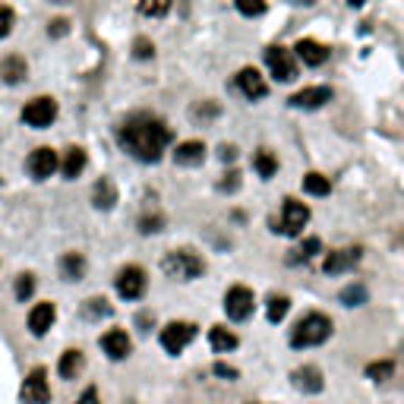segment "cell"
Listing matches in <instances>:
<instances>
[{
	"instance_id": "obj_33",
	"label": "cell",
	"mask_w": 404,
	"mask_h": 404,
	"mask_svg": "<svg viewBox=\"0 0 404 404\" xmlns=\"http://www.w3.org/2000/svg\"><path fill=\"white\" fill-rule=\"evenodd\" d=\"M13 25H16V13H13L6 4H0V38L10 35Z\"/></svg>"
},
{
	"instance_id": "obj_20",
	"label": "cell",
	"mask_w": 404,
	"mask_h": 404,
	"mask_svg": "<svg viewBox=\"0 0 404 404\" xmlns=\"http://www.w3.org/2000/svg\"><path fill=\"white\" fill-rule=\"evenodd\" d=\"M294 386L300 388V392H307V395H316V392H322V373L316 367H300V369H294Z\"/></svg>"
},
{
	"instance_id": "obj_15",
	"label": "cell",
	"mask_w": 404,
	"mask_h": 404,
	"mask_svg": "<svg viewBox=\"0 0 404 404\" xmlns=\"http://www.w3.org/2000/svg\"><path fill=\"white\" fill-rule=\"evenodd\" d=\"M326 101H332V89H328V85H309V89H300L291 95V105L303 107V111H316V107H322Z\"/></svg>"
},
{
	"instance_id": "obj_5",
	"label": "cell",
	"mask_w": 404,
	"mask_h": 404,
	"mask_svg": "<svg viewBox=\"0 0 404 404\" xmlns=\"http://www.w3.org/2000/svg\"><path fill=\"white\" fill-rule=\"evenodd\" d=\"M54 120H57V101L48 98V95L32 98L29 105L23 107V124L35 126V130H44V126H51Z\"/></svg>"
},
{
	"instance_id": "obj_41",
	"label": "cell",
	"mask_w": 404,
	"mask_h": 404,
	"mask_svg": "<svg viewBox=\"0 0 404 404\" xmlns=\"http://www.w3.org/2000/svg\"><path fill=\"white\" fill-rule=\"evenodd\" d=\"M240 174L237 171H231V174H227V180H221V184H218V190H237V186H240Z\"/></svg>"
},
{
	"instance_id": "obj_13",
	"label": "cell",
	"mask_w": 404,
	"mask_h": 404,
	"mask_svg": "<svg viewBox=\"0 0 404 404\" xmlns=\"http://www.w3.org/2000/svg\"><path fill=\"white\" fill-rule=\"evenodd\" d=\"M237 89L244 92L250 101H259V98H266L268 95V85H266V79H262V73L259 70H253V66H244V70L237 73Z\"/></svg>"
},
{
	"instance_id": "obj_34",
	"label": "cell",
	"mask_w": 404,
	"mask_h": 404,
	"mask_svg": "<svg viewBox=\"0 0 404 404\" xmlns=\"http://www.w3.org/2000/svg\"><path fill=\"white\" fill-rule=\"evenodd\" d=\"M35 294V278L32 275H19L16 281V300H29Z\"/></svg>"
},
{
	"instance_id": "obj_19",
	"label": "cell",
	"mask_w": 404,
	"mask_h": 404,
	"mask_svg": "<svg viewBox=\"0 0 404 404\" xmlns=\"http://www.w3.org/2000/svg\"><path fill=\"white\" fill-rule=\"evenodd\" d=\"M85 165H89L85 152L79 149V145H73V149H66V152H64V158H60V174H64L66 180H76L79 174L85 171Z\"/></svg>"
},
{
	"instance_id": "obj_18",
	"label": "cell",
	"mask_w": 404,
	"mask_h": 404,
	"mask_svg": "<svg viewBox=\"0 0 404 404\" xmlns=\"http://www.w3.org/2000/svg\"><path fill=\"white\" fill-rule=\"evenodd\" d=\"M174 161H177L180 167H196L206 161V145H202L199 139H186V143H180L177 149H174Z\"/></svg>"
},
{
	"instance_id": "obj_4",
	"label": "cell",
	"mask_w": 404,
	"mask_h": 404,
	"mask_svg": "<svg viewBox=\"0 0 404 404\" xmlns=\"http://www.w3.org/2000/svg\"><path fill=\"white\" fill-rule=\"evenodd\" d=\"M307 221H309V208L303 206L300 199H285V206H281V218L275 221V231L287 234V237H297L303 227H307Z\"/></svg>"
},
{
	"instance_id": "obj_32",
	"label": "cell",
	"mask_w": 404,
	"mask_h": 404,
	"mask_svg": "<svg viewBox=\"0 0 404 404\" xmlns=\"http://www.w3.org/2000/svg\"><path fill=\"white\" fill-rule=\"evenodd\" d=\"M234 6H237L244 16H262V13H266V0H234Z\"/></svg>"
},
{
	"instance_id": "obj_6",
	"label": "cell",
	"mask_w": 404,
	"mask_h": 404,
	"mask_svg": "<svg viewBox=\"0 0 404 404\" xmlns=\"http://www.w3.org/2000/svg\"><path fill=\"white\" fill-rule=\"evenodd\" d=\"M266 64L278 83H294V79H297V60H294V54L287 48H281V44L266 48Z\"/></svg>"
},
{
	"instance_id": "obj_21",
	"label": "cell",
	"mask_w": 404,
	"mask_h": 404,
	"mask_svg": "<svg viewBox=\"0 0 404 404\" xmlns=\"http://www.w3.org/2000/svg\"><path fill=\"white\" fill-rule=\"evenodd\" d=\"M25 73H29V66H25V60L19 57V54H10V57L0 60V76H4V83H10V85L23 83Z\"/></svg>"
},
{
	"instance_id": "obj_24",
	"label": "cell",
	"mask_w": 404,
	"mask_h": 404,
	"mask_svg": "<svg viewBox=\"0 0 404 404\" xmlns=\"http://www.w3.org/2000/svg\"><path fill=\"white\" fill-rule=\"evenodd\" d=\"M60 275H64L66 281H79L85 275V259L79 253H66L64 259H60Z\"/></svg>"
},
{
	"instance_id": "obj_16",
	"label": "cell",
	"mask_w": 404,
	"mask_h": 404,
	"mask_svg": "<svg viewBox=\"0 0 404 404\" xmlns=\"http://www.w3.org/2000/svg\"><path fill=\"white\" fill-rule=\"evenodd\" d=\"M54 319H57L54 303H35L32 313H29V332L35 335V338H42V335H48V328L54 326Z\"/></svg>"
},
{
	"instance_id": "obj_35",
	"label": "cell",
	"mask_w": 404,
	"mask_h": 404,
	"mask_svg": "<svg viewBox=\"0 0 404 404\" xmlns=\"http://www.w3.org/2000/svg\"><path fill=\"white\" fill-rule=\"evenodd\" d=\"M111 313V307H107V300L105 297H92V300H85V316L89 319H95V316H107Z\"/></svg>"
},
{
	"instance_id": "obj_1",
	"label": "cell",
	"mask_w": 404,
	"mask_h": 404,
	"mask_svg": "<svg viewBox=\"0 0 404 404\" xmlns=\"http://www.w3.org/2000/svg\"><path fill=\"white\" fill-rule=\"evenodd\" d=\"M171 130L161 117L155 114H133L126 117V124L120 126V145L139 161H158L161 152L171 145Z\"/></svg>"
},
{
	"instance_id": "obj_8",
	"label": "cell",
	"mask_w": 404,
	"mask_h": 404,
	"mask_svg": "<svg viewBox=\"0 0 404 404\" xmlns=\"http://www.w3.org/2000/svg\"><path fill=\"white\" fill-rule=\"evenodd\" d=\"M193 338H196V326L193 322H167L161 328V347L167 354H180Z\"/></svg>"
},
{
	"instance_id": "obj_44",
	"label": "cell",
	"mask_w": 404,
	"mask_h": 404,
	"mask_svg": "<svg viewBox=\"0 0 404 404\" xmlns=\"http://www.w3.org/2000/svg\"><path fill=\"white\" fill-rule=\"evenodd\" d=\"M297 4H303V6H309V4H316V0H297Z\"/></svg>"
},
{
	"instance_id": "obj_42",
	"label": "cell",
	"mask_w": 404,
	"mask_h": 404,
	"mask_svg": "<svg viewBox=\"0 0 404 404\" xmlns=\"http://www.w3.org/2000/svg\"><path fill=\"white\" fill-rule=\"evenodd\" d=\"M76 404H101V401H98V392H95V388H85L83 398H79Z\"/></svg>"
},
{
	"instance_id": "obj_27",
	"label": "cell",
	"mask_w": 404,
	"mask_h": 404,
	"mask_svg": "<svg viewBox=\"0 0 404 404\" xmlns=\"http://www.w3.org/2000/svg\"><path fill=\"white\" fill-rule=\"evenodd\" d=\"M303 190H307L309 196H328V193H332V184H328V177L309 171L307 177H303Z\"/></svg>"
},
{
	"instance_id": "obj_38",
	"label": "cell",
	"mask_w": 404,
	"mask_h": 404,
	"mask_svg": "<svg viewBox=\"0 0 404 404\" xmlns=\"http://www.w3.org/2000/svg\"><path fill=\"white\" fill-rule=\"evenodd\" d=\"M322 250V244H319V237H309V240H303V246L297 250V256L294 259H313L316 253Z\"/></svg>"
},
{
	"instance_id": "obj_9",
	"label": "cell",
	"mask_w": 404,
	"mask_h": 404,
	"mask_svg": "<svg viewBox=\"0 0 404 404\" xmlns=\"http://www.w3.org/2000/svg\"><path fill=\"white\" fill-rule=\"evenodd\" d=\"M114 285H117V294L124 300H139L145 294V272L139 266H126L117 272V278H114Z\"/></svg>"
},
{
	"instance_id": "obj_12",
	"label": "cell",
	"mask_w": 404,
	"mask_h": 404,
	"mask_svg": "<svg viewBox=\"0 0 404 404\" xmlns=\"http://www.w3.org/2000/svg\"><path fill=\"white\" fill-rule=\"evenodd\" d=\"M360 262V250L357 246H347V250H332L322 262V272L326 275H345Z\"/></svg>"
},
{
	"instance_id": "obj_40",
	"label": "cell",
	"mask_w": 404,
	"mask_h": 404,
	"mask_svg": "<svg viewBox=\"0 0 404 404\" xmlns=\"http://www.w3.org/2000/svg\"><path fill=\"white\" fill-rule=\"evenodd\" d=\"M215 373H218V376H225V379L227 382H234V379H237V369H234V367H227V363H215Z\"/></svg>"
},
{
	"instance_id": "obj_10",
	"label": "cell",
	"mask_w": 404,
	"mask_h": 404,
	"mask_svg": "<svg viewBox=\"0 0 404 404\" xmlns=\"http://www.w3.org/2000/svg\"><path fill=\"white\" fill-rule=\"evenodd\" d=\"M19 398H23V404H48V401H51L48 373H44L42 367H38V369H32V373L25 376L23 388H19Z\"/></svg>"
},
{
	"instance_id": "obj_3",
	"label": "cell",
	"mask_w": 404,
	"mask_h": 404,
	"mask_svg": "<svg viewBox=\"0 0 404 404\" xmlns=\"http://www.w3.org/2000/svg\"><path fill=\"white\" fill-rule=\"evenodd\" d=\"M161 268H165V275L167 278H177V281H193V278H199L202 275V259L196 253H190V250H171L161 259Z\"/></svg>"
},
{
	"instance_id": "obj_46",
	"label": "cell",
	"mask_w": 404,
	"mask_h": 404,
	"mask_svg": "<svg viewBox=\"0 0 404 404\" xmlns=\"http://www.w3.org/2000/svg\"><path fill=\"white\" fill-rule=\"evenodd\" d=\"M54 4H66V0H54Z\"/></svg>"
},
{
	"instance_id": "obj_14",
	"label": "cell",
	"mask_w": 404,
	"mask_h": 404,
	"mask_svg": "<svg viewBox=\"0 0 404 404\" xmlns=\"http://www.w3.org/2000/svg\"><path fill=\"white\" fill-rule=\"evenodd\" d=\"M101 347H105V354L111 357V360H124V357H130V351H133V341L124 328H111V332L101 335Z\"/></svg>"
},
{
	"instance_id": "obj_30",
	"label": "cell",
	"mask_w": 404,
	"mask_h": 404,
	"mask_svg": "<svg viewBox=\"0 0 404 404\" xmlns=\"http://www.w3.org/2000/svg\"><path fill=\"white\" fill-rule=\"evenodd\" d=\"M392 373H395V363H392V360L369 363V367H367V376H369V379H376V382H382V379H392Z\"/></svg>"
},
{
	"instance_id": "obj_28",
	"label": "cell",
	"mask_w": 404,
	"mask_h": 404,
	"mask_svg": "<svg viewBox=\"0 0 404 404\" xmlns=\"http://www.w3.org/2000/svg\"><path fill=\"white\" fill-rule=\"evenodd\" d=\"M171 4L174 0H139V13H143V16H152V19H161V16H167Z\"/></svg>"
},
{
	"instance_id": "obj_11",
	"label": "cell",
	"mask_w": 404,
	"mask_h": 404,
	"mask_svg": "<svg viewBox=\"0 0 404 404\" xmlns=\"http://www.w3.org/2000/svg\"><path fill=\"white\" fill-rule=\"evenodd\" d=\"M25 167H29V174H32L35 180H48L51 174L60 167V158H57V152H54L51 145H38V149L29 155Z\"/></svg>"
},
{
	"instance_id": "obj_22",
	"label": "cell",
	"mask_w": 404,
	"mask_h": 404,
	"mask_svg": "<svg viewBox=\"0 0 404 404\" xmlns=\"http://www.w3.org/2000/svg\"><path fill=\"white\" fill-rule=\"evenodd\" d=\"M114 202H117V186H114L111 177H101L95 184V190H92V206L95 208H114Z\"/></svg>"
},
{
	"instance_id": "obj_45",
	"label": "cell",
	"mask_w": 404,
	"mask_h": 404,
	"mask_svg": "<svg viewBox=\"0 0 404 404\" xmlns=\"http://www.w3.org/2000/svg\"><path fill=\"white\" fill-rule=\"evenodd\" d=\"M363 4V0H351V6H360Z\"/></svg>"
},
{
	"instance_id": "obj_43",
	"label": "cell",
	"mask_w": 404,
	"mask_h": 404,
	"mask_svg": "<svg viewBox=\"0 0 404 404\" xmlns=\"http://www.w3.org/2000/svg\"><path fill=\"white\" fill-rule=\"evenodd\" d=\"M234 155H237L234 145H221V161H234Z\"/></svg>"
},
{
	"instance_id": "obj_29",
	"label": "cell",
	"mask_w": 404,
	"mask_h": 404,
	"mask_svg": "<svg viewBox=\"0 0 404 404\" xmlns=\"http://www.w3.org/2000/svg\"><path fill=\"white\" fill-rule=\"evenodd\" d=\"M341 303H345V307H360V303H367V287L347 285L345 291H341Z\"/></svg>"
},
{
	"instance_id": "obj_36",
	"label": "cell",
	"mask_w": 404,
	"mask_h": 404,
	"mask_svg": "<svg viewBox=\"0 0 404 404\" xmlns=\"http://www.w3.org/2000/svg\"><path fill=\"white\" fill-rule=\"evenodd\" d=\"M152 54H155V44L149 38H136V42H133V57L136 60H149Z\"/></svg>"
},
{
	"instance_id": "obj_31",
	"label": "cell",
	"mask_w": 404,
	"mask_h": 404,
	"mask_svg": "<svg viewBox=\"0 0 404 404\" xmlns=\"http://www.w3.org/2000/svg\"><path fill=\"white\" fill-rule=\"evenodd\" d=\"M287 309H291V300L287 297H272L268 300V322H281L287 316Z\"/></svg>"
},
{
	"instance_id": "obj_37",
	"label": "cell",
	"mask_w": 404,
	"mask_h": 404,
	"mask_svg": "<svg viewBox=\"0 0 404 404\" xmlns=\"http://www.w3.org/2000/svg\"><path fill=\"white\" fill-rule=\"evenodd\" d=\"M161 225H165V218H161V215H143V218H139V231H143V234L161 231Z\"/></svg>"
},
{
	"instance_id": "obj_39",
	"label": "cell",
	"mask_w": 404,
	"mask_h": 404,
	"mask_svg": "<svg viewBox=\"0 0 404 404\" xmlns=\"http://www.w3.org/2000/svg\"><path fill=\"white\" fill-rule=\"evenodd\" d=\"M48 32L54 38H60V35H66V32H70V23H66V19H54V23L48 25Z\"/></svg>"
},
{
	"instance_id": "obj_17",
	"label": "cell",
	"mask_w": 404,
	"mask_h": 404,
	"mask_svg": "<svg viewBox=\"0 0 404 404\" xmlns=\"http://www.w3.org/2000/svg\"><path fill=\"white\" fill-rule=\"evenodd\" d=\"M294 54H297L307 66H322L328 60V48L322 42H316V38H300V42L294 44Z\"/></svg>"
},
{
	"instance_id": "obj_23",
	"label": "cell",
	"mask_w": 404,
	"mask_h": 404,
	"mask_svg": "<svg viewBox=\"0 0 404 404\" xmlns=\"http://www.w3.org/2000/svg\"><path fill=\"white\" fill-rule=\"evenodd\" d=\"M83 363H85L83 351H76V347H70V351H64V354H60L57 369H60V376H64V379H76V373H79V369H83Z\"/></svg>"
},
{
	"instance_id": "obj_2",
	"label": "cell",
	"mask_w": 404,
	"mask_h": 404,
	"mask_svg": "<svg viewBox=\"0 0 404 404\" xmlns=\"http://www.w3.org/2000/svg\"><path fill=\"white\" fill-rule=\"evenodd\" d=\"M328 335H332V319L326 313H307L291 328V347H316L328 341Z\"/></svg>"
},
{
	"instance_id": "obj_26",
	"label": "cell",
	"mask_w": 404,
	"mask_h": 404,
	"mask_svg": "<svg viewBox=\"0 0 404 404\" xmlns=\"http://www.w3.org/2000/svg\"><path fill=\"white\" fill-rule=\"evenodd\" d=\"M208 341H212V347L218 354H227V351H234V347H237V335L227 332L225 326H215L212 332H208Z\"/></svg>"
},
{
	"instance_id": "obj_7",
	"label": "cell",
	"mask_w": 404,
	"mask_h": 404,
	"mask_svg": "<svg viewBox=\"0 0 404 404\" xmlns=\"http://www.w3.org/2000/svg\"><path fill=\"white\" fill-rule=\"evenodd\" d=\"M253 307H256V297H253V291L246 285H234L231 291L225 294V313H227V319H234V322L250 319Z\"/></svg>"
},
{
	"instance_id": "obj_25",
	"label": "cell",
	"mask_w": 404,
	"mask_h": 404,
	"mask_svg": "<svg viewBox=\"0 0 404 404\" xmlns=\"http://www.w3.org/2000/svg\"><path fill=\"white\" fill-rule=\"evenodd\" d=\"M253 167H256V174H259L262 180H268V177H275L278 174V158H275L268 149H259L253 155Z\"/></svg>"
}]
</instances>
